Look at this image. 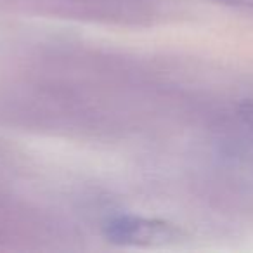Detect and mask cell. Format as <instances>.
Masks as SVG:
<instances>
[{
  "label": "cell",
  "instance_id": "6da1fadb",
  "mask_svg": "<svg viewBox=\"0 0 253 253\" xmlns=\"http://www.w3.org/2000/svg\"><path fill=\"white\" fill-rule=\"evenodd\" d=\"M177 234L179 232L170 225L162 222L142 220V218H116L108 225V236L120 241L151 243L153 239L169 241V239H175Z\"/></svg>",
  "mask_w": 253,
  "mask_h": 253
},
{
  "label": "cell",
  "instance_id": "7a4b0ae2",
  "mask_svg": "<svg viewBox=\"0 0 253 253\" xmlns=\"http://www.w3.org/2000/svg\"><path fill=\"white\" fill-rule=\"evenodd\" d=\"M215 2H220L224 5H231V7L253 12V0H215Z\"/></svg>",
  "mask_w": 253,
  "mask_h": 253
}]
</instances>
